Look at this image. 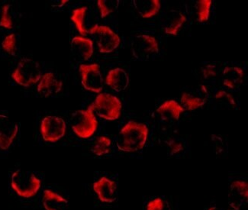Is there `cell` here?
<instances>
[{"mask_svg": "<svg viewBox=\"0 0 248 210\" xmlns=\"http://www.w3.org/2000/svg\"><path fill=\"white\" fill-rule=\"evenodd\" d=\"M244 80V70L238 66H227L222 74L223 84L231 90L239 88Z\"/></svg>", "mask_w": 248, "mask_h": 210, "instance_id": "17", "label": "cell"}, {"mask_svg": "<svg viewBox=\"0 0 248 210\" xmlns=\"http://www.w3.org/2000/svg\"><path fill=\"white\" fill-rule=\"evenodd\" d=\"M149 130L143 123L129 121L120 130L117 137L118 148L124 152H136L142 149L148 140Z\"/></svg>", "mask_w": 248, "mask_h": 210, "instance_id": "1", "label": "cell"}, {"mask_svg": "<svg viewBox=\"0 0 248 210\" xmlns=\"http://www.w3.org/2000/svg\"><path fill=\"white\" fill-rule=\"evenodd\" d=\"M119 0H98L97 6L102 18H106L117 9Z\"/></svg>", "mask_w": 248, "mask_h": 210, "instance_id": "26", "label": "cell"}, {"mask_svg": "<svg viewBox=\"0 0 248 210\" xmlns=\"http://www.w3.org/2000/svg\"><path fill=\"white\" fill-rule=\"evenodd\" d=\"M87 7H86V6L78 8V9H74V11L72 12V16L70 17V19L74 22L78 32L83 36H87L89 33L88 31L86 29V26H85V18L87 16Z\"/></svg>", "mask_w": 248, "mask_h": 210, "instance_id": "20", "label": "cell"}, {"mask_svg": "<svg viewBox=\"0 0 248 210\" xmlns=\"http://www.w3.org/2000/svg\"><path fill=\"white\" fill-rule=\"evenodd\" d=\"M168 145L170 149V155H174L184 150V145L182 144V142L178 141H171Z\"/></svg>", "mask_w": 248, "mask_h": 210, "instance_id": "31", "label": "cell"}, {"mask_svg": "<svg viewBox=\"0 0 248 210\" xmlns=\"http://www.w3.org/2000/svg\"><path fill=\"white\" fill-rule=\"evenodd\" d=\"M63 87V83L51 72L42 74L37 85V91L40 96L51 97L59 94Z\"/></svg>", "mask_w": 248, "mask_h": 210, "instance_id": "13", "label": "cell"}, {"mask_svg": "<svg viewBox=\"0 0 248 210\" xmlns=\"http://www.w3.org/2000/svg\"><path fill=\"white\" fill-rule=\"evenodd\" d=\"M19 131V125L7 115L0 114V150L6 151L13 145Z\"/></svg>", "mask_w": 248, "mask_h": 210, "instance_id": "10", "label": "cell"}, {"mask_svg": "<svg viewBox=\"0 0 248 210\" xmlns=\"http://www.w3.org/2000/svg\"><path fill=\"white\" fill-rule=\"evenodd\" d=\"M209 210H225L223 208H217V207H211Z\"/></svg>", "mask_w": 248, "mask_h": 210, "instance_id": "32", "label": "cell"}, {"mask_svg": "<svg viewBox=\"0 0 248 210\" xmlns=\"http://www.w3.org/2000/svg\"><path fill=\"white\" fill-rule=\"evenodd\" d=\"M1 48L7 55L12 57L16 55L18 50V38L16 34L12 32L6 35L1 42Z\"/></svg>", "mask_w": 248, "mask_h": 210, "instance_id": "22", "label": "cell"}, {"mask_svg": "<svg viewBox=\"0 0 248 210\" xmlns=\"http://www.w3.org/2000/svg\"><path fill=\"white\" fill-rule=\"evenodd\" d=\"M202 74H203L204 78L205 79L215 78L217 75L216 66L214 65H207L205 68L202 69Z\"/></svg>", "mask_w": 248, "mask_h": 210, "instance_id": "30", "label": "cell"}, {"mask_svg": "<svg viewBox=\"0 0 248 210\" xmlns=\"http://www.w3.org/2000/svg\"><path fill=\"white\" fill-rule=\"evenodd\" d=\"M147 210H170V208L161 198L157 197L148 203Z\"/></svg>", "mask_w": 248, "mask_h": 210, "instance_id": "29", "label": "cell"}, {"mask_svg": "<svg viewBox=\"0 0 248 210\" xmlns=\"http://www.w3.org/2000/svg\"><path fill=\"white\" fill-rule=\"evenodd\" d=\"M131 48L137 59H148L151 55L159 53L158 42L155 37L149 34L136 35L132 41Z\"/></svg>", "mask_w": 248, "mask_h": 210, "instance_id": "9", "label": "cell"}, {"mask_svg": "<svg viewBox=\"0 0 248 210\" xmlns=\"http://www.w3.org/2000/svg\"><path fill=\"white\" fill-rule=\"evenodd\" d=\"M41 66L37 61L30 58L20 60L11 74L15 83L29 88L38 83L42 78Z\"/></svg>", "mask_w": 248, "mask_h": 210, "instance_id": "2", "label": "cell"}, {"mask_svg": "<svg viewBox=\"0 0 248 210\" xmlns=\"http://www.w3.org/2000/svg\"><path fill=\"white\" fill-rule=\"evenodd\" d=\"M73 131L79 138L87 139L93 135L98 127V121L92 110H78L70 117Z\"/></svg>", "mask_w": 248, "mask_h": 210, "instance_id": "5", "label": "cell"}, {"mask_svg": "<svg viewBox=\"0 0 248 210\" xmlns=\"http://www.w3.org/2000/svg\"><path fill=\"white\" fill-rule=\"evenodd\" d=\"M42 204L45 210H66L68 201L59 194L46 190L44 191Z\"/></svg>", "mask_w": 248, "mask_h": 210, "instance_id": "18", "label": "cell"}, {"mask_svg": "<svg viewBox=\"0 0 248 210\" xmlns=\"http://www.w3.org/2000/svg\"><path fill=\"white\" fill-rule=\"evenodd\" d=\"M186 22V17L184 15L180 13L176 16L173 17L170 22L167 25L165 29L166 34L170 35H177L179 31L182 28V25Z\"/></svg>", "mask_w": 248, "mask_h": 210, "instance_id": "27", "label": "cell"}, {"mask_svg": "<svg viewBox=\"0 0 248 210\" xmlns=\"http://www.w3.org/2000/svg\"><path fill=\"white\" fill-rule=\"evenodd\" d=\"M93 191L103 203H112L117 199V185L106 177L93 183Z\"/></svg>", "mask_w": 248, "mask_h": 210, "instance_id": "12", "label": "cell"}, {"mask_svg": "<svg viewBox=\"0 0 248 210\" xmlns=\"http://www.w3.org/2000/svg\"><path fill=\"white\" fill-rule=\"evenodd\" d=\"M180 102H181L182 107L184 110L193 111V110L202 108L205 104L206 100L187 93H184L180 99Z\"/></svg>", "mask_w": 248, "mask_h": 210, "instance_id": "21", "label": "cell"}, {"mask_svg": "<svg viewBox=\"0 0 248 210\" xmlns=\"http://www.w3.org/2000/svg\"><path fill=\"white\" fill-rule=\"evenodd\" d=\"M216 99L218 104L224 108L232 109L236 106L234 97L224 90L217 92L216 94Z\"/></svg>", "mask_w": 248, "mask_h": 210, "instance_id": "28", "label": "cell"}, {"mask_svg": "<svg viewBox=\"0 0 248 210\" xmlns=\"http://www.w3.org/2000/svg\"><path fill=\"white\" fill-rule=\"evenodd\" d=\"M70 50L79 61H87L93 54V42L89 38L76 36L71 41Z\"/></svg>", "mask_w": 248, "mask_h": 210, "instance_id": "14", "label": "cell"}, {"mask_svg": "<svg viewBox=\"0 0 248 210\" xmlns=\"http://www.w3.org/2000/svg\"><path fill=\"white\" fill-rule=\"evenodd\" d=\"M0 28L7 31H11L14 29L12 6L9 3L4 4L0 9Z\"/></svg>", "mask_w": 248, "mask_h": 210, "instance_id": "23", "label": "cell"}, {"mask_svg": "<svg viewBox=\"0 0 248 210\" xmlns=\"http://www.w3.org/2000/svg\"><path fill=\"white\" fill-rule=\"evenodd\" d=\"M106 85L115 92H122L126 90L129 84V77L123 69H112L107 74L106 78Z\"/></svg>", "mask_w": 248, "mask_h": 210, "instance_id": "15", "label": "cell"}, {"mask_svg": "<svg viewBox=\"0 0 248 210\" xmlns=\"http://www.w3.org/2000/svg\"><path fill=\"white\" fill-rule=\"evenodd\" d=\"M81 83L84 89L99 94L103 90L104 81L101 73L100 66L97 64L81 65L79 66Z\"/></svg>", "mask_w": 248, "mask_h": 210, "instance_id": "8", "label": "cell"}, {"mask_svg": "<svg viewBox=\"0 0 248 210\" xmlns=\"http://www.w3.org/2000/svg\"><path fill=\"white\" fill-rule=\"evenodd\" d=\"M111 145L112 141L110 138L106 136H100L94 142L91 151L96 156H103L109 152Z\"/></svg>", "mask_w": 248, "mask_h": 210, "instance_id": "24", "label": "cell"}, {"mask_svg": "<svg viewBox=\"0 0 248 210\" xmlns=\"http://www.w3.org/2000/svg\"><path fill=\"white\" fill-rule=\"evenodd\" d=\"M40 129L44 141L54 143L64 136L67 126L61 117L48 115L42 119Z\"/></svg>", "mask_w": 248, "mask_h": 210, "instance_id": "7", "label": "cell"}, {"mask_svg": "<svg viewBox=\"0 0 248 210\" xmlns=\"http://www.w3.org/2000/svg\"><path fill=\"white\" fill-rule=\"evenodd\" d=\"M248 201V183L242 180L234 181L231 184L229 192V204L233 210H240Z\"/></svg>", "mask_w": 248, "mask_h": 210, "instance_id": "11", "label": "cell"}, {"mask_svg": "<svg viewBox=\"0 0 248 210\" xmlns=\"http://www.w3.org/2000/svg\"><path fill=\"white\" fill-rule=\"evenodd\" d=\"M123 105L120 99L108 94H100L96 97L89 110L95 112L100 118L105 120L114 121L121 115Z\"/></svg>", "mask_w": 248, "mask_h": 210, "instance_id": "4", "label": "cell"}, {"mask_svg": "<svg viewBox=\"0 0 248 210\" xmlns=\"http://www.w3.org/2000/svg\"><path fill=\"white\" fill-rule=\"evenodd\" d=\"M133 4L137 12L144 18L155 16L161 7L159 0H134Z\"/></svg>", "mask_w": 248, "mask_h": 210, "instance_id": "19", "label": "cell"}, {"mask_svg": "<svg viewBox=\"0 0 248 210\" xmlns=\"http://www.w3.org/2000/svg\"><path fill=\"white\" fill-rule=\"evenodd\" d=\"M90 35L97 44L102 54L113 52L120 45L121 39L116 33L106 25H94L88 31Z\"/></svg>", "mask_w": 248, "mask_h": 210, "instance_id": "6", "label": "cell"}, {"mask_svg": "<svg viewBox=\"0 0 248 210\" xmlns=\"http://www.w3.org/2000/svg\"><path fill=\"white\" fill-rule=\"evenodd\" d=\"M185 111L181 105L173 99L166 101L159 106L156 113L160 115L163 121H177L182 113Z\"/></svg>", "mask_w": 248, "mask_h": 210, "instance_id": "16", "label": "cell"}, {"mask_svg": "<svg viewBox=\"0 0 248 210\" xmlns=\"http://www.w3.org/2000/svg\"><path fill=\"white\" fill-rule=\"evenodd\" d=\"M212 0H200L196 3V14L200 22H205L210 17Z\"/></svg>", "mask_w": 248, "mask_h": 210, "instance_id": "25", "label": "cell"}, {"mask_svg": "<svg viewBox=\"0 0 248 210\" xmlns=\"http://www.w3.org/2000/svg\"><path fill=\"white\" fill-rule=\"evenodd\" d=\"M42 185L39 178L30 171L17 170L11 177L12 188L18 196L31 198L35 196Z\"/></svg>", "mask_w": 248, "mask_h": 210, "instance_id": "3", "label": "cell"}]
</instances>
